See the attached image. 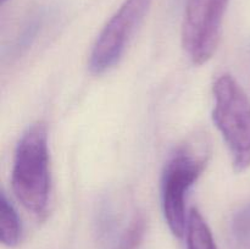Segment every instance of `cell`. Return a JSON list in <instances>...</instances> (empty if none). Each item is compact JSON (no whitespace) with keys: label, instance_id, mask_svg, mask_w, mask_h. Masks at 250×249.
<instances>
[{"label":"cell","instance_id":"1","mask_svg":"<svg viewBox=\"0 0 250 249\" xmlns=\"http://www.w3.org/2000/svg\"><path fill=\"white\" fill-rule=\"evenodd\" d=\"M11 187L22 207L38 220L45 219L50 202L48 128L44 122L31 124L22 133L14 156Z\"/></svg>","mask_w":250,"mask_h":249},{"label":"cell","instance_id":"2","mask_svg":"<svg viewBox=\"0 0 250 249\" xmlns=\"http://www.w3.org/2000/svg\"><path fill=\"white\" fill-rule=\"evenodd\" d=\"M209 159V142L198 136L178 146L165 166L161 180L163 211L168 228L178 238L185 236L187 228V193L205 170Z\"/></svg>","mask_w":250,"mask_h":249},{"label":"cell","instance_id":"3","mask_svg":"<svg viewBox=\"0 0 250 249\" xmlns=\"http://www.w3.org/2000/svg\"><path fill=\"white\" fill-rule=\"evenodd\" d=\"M212 93V121L231 151L233 168L243 172L250 167V99L229 73L215 81Z\"/></svg>","mask_w":250,"mask_h":249},{"label":"cell","instance_id":"4","mask_svg":"<svg viewBox=\"0 0 250 249\" xmlns=\"http://www.w3.org/2000/svg\"><path fill=\"white\" fill-rule=\"evenodd\" d=\"M154 0H125L98 36L89 58V68L102 75L114 67L124 55L129 41Z\"/></svg>","mask_w":250,"mask_h":249},{"label":"cell","instance_id":"5","mask_svg":"<svg viewBox=\"0 0 250 249\" xmlns=\"http://www.w3.org/2000/svg\"><path fill=\"white\" fill-rule=\"evenodd\" d=\"M229 0H187L182 22V46L194 65L212 58L221 36Z\"/></svg>","mask_w":250,"mask_h":249},{"label":"cell","instance_id":"6","mask_svg":"<svg viewBox=\"0 0 250 249\" xmlns=\"http://www.w3.org/2000/svg\"><path fill=\"white\" fill-rule=\"evenodd\" d=\"M186 241L187 249H217L211 229L197 208L188 212Z\"/></svg>","mask_w":250,"mask_h":249},{"label":"cell","instance_id":"7","mask_svg":"<svg viewBox=\"0 0 250 249\" xmlns=\"http://www.w3.org/2000/svg\"><path fill=\"white\" fill-rule=\"evenodd\" d=\"M21 220L4 192L0 195V241L4 246L16 247L21 241Z\"/></svg>","mask_w":250,"mask_h":249},{"label":"cell","instance_id":"8","mask_svg":"<svg viewBox=\"0 0 250 249\" xmlns=\"http://www.w3.org/2000/svg\"><path fill=\"white\" fill-rule=\"evenodd\" d=\"M232 232L239 241L250 237V203L234 214L232 220Z\"/></svg>","mask_w":250,"mask_h":249},{"label":"cell","instance_id":"9","mask_svg":"<svg viewBox=\"0 0 250 249\" xmlns=\"http://www.w3.org/2000/svg\"><path fill=\"white\" fill-rule=\"evenodd\" d=\"M6 1H7V0H1V4H5Z\"/></svg>","mask_w":250,"mask_h":249}]
</instances>
